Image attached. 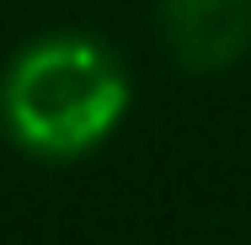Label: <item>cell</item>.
I'll return each mask as SVG.
<instances>
[{"instance_id":"cell-1","label":"cell","mask_w":251,"mask_h":245,"mask_svg":"<svg viewBox=\"0 0 251 245\" xmlns=\"http://www.w3.org/2000/svg\"><path fill=\"white\" fill-rule=\"evenodd\" d=\"M128 69L91 32H49L11 59L0 80L5 134L38 160H80L123 123Z\"/></svg>"},{"instance_id":"cell-2","label":"cell","mask_w":251,"mask_h":245,"mask_svg":"<svg viewBox=\"0 0 251 245\" xmlns=\"http://www.w3.org/2000/svg\"><path fill=\"white\" fill-rule=\"evenodd\" d=\"M155 16L187 69H225L251 48V0H155Z\"/></svg>"}]
</instances>
